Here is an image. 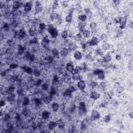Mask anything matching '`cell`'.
<instances>
[{"label": "cell", "instance_id": "obj_46", "mask_svg": "<svg viewBox=\"0 0 133 133\" xmlns=\"http://www.w3.org/2000/svg\"><path fill=\"white\" fill-rule=\"evenodd\" d=\"M123 56H122V55L120 53H118V54H115L114 59L116 61L119 62L123 59Z\"/></svg>", "mask_w": 133, "mask_h": 133}, {"label": "cell", "instance_id": "obj_10", "mask_svg": "<svg viewBox=\"0 0 133 133\" xmlns=\"http://www.w3.org/2000/svg\"><path fill=\"white\" fill-rule=\"evenodd\" d=\"M65 68L67 72L71 73H73L74 71V68H75V66H74V65L73 63V61L71 60L70 62L67 63L65 66Z\"/></svg>", "mask_w": 133, "mask_h": 133}, {"label": "cell", "instance_id": "obj_1", "mask_svg": "<svg viewBox=\"0 0 133 133\" xmlns=\"http://www.w3.org/2000/svg\"><path fill=\"white\" fill-rule=\"evenodd\" d=\"M44 6L42 4L41 1L34 2V10L33 12L36 17L43 13Z\"/></svg>", "mask_w": 133, "mask_h": 133}, {"label": "cell", "instance_id": "obj_29", "mask_svg": "<svg viewBox=\"0 0 133 133\" xmlns=\"http://www.w3.org/2000/svg\"><path fill=\"white\" fill-rule=\"evenodd\" d=\"M31 102V99L30 98V97L26 96L23 101V107H28V106H29L30 105Z\"/></svg>", "mask_w": 133, "mask_h": 133}, {"label": "cell", "instance_id": "obj_48", "mask_svg": "<svg viewBox=\"0 0 133 133\" xmlns=\"http://www.w3.org/2000/svg\"><path fill=\"white\" fill-rule=\"evenodd\" d=\"M23 123V121L20 119H16L15 121V125L16 127H20Z\"/></svg>", "mask_w": 133, "mask_h": 133}, {"label": "cell", "instance_id": "obj_38", "mask_svg": "<svg viewBox=\"0 0 133 133\" xmlns=\"http://www.w3.org/2000/svg\"><path fill=\"white\" fill-rule=\"evenodd\" d=\"M26 86L29 89L31 88H33L35 86V80H31L26 83Z\"/></svg>", "mask_w": 133, "mask_h": 133}, {"label": "cell", "instance_id": "obj_8", "mask_svg": "<svg viewBox=\"0 0 133 133\" xmlns=\"http://www.w3.org/2000/svg\"><path fill=\"white\" fill-rule=\"evenodd\" d=\"M89 96L90 98H91L94 100H96L100 98L101 94L96 90H92L89 94Z\"/></svg>", "mask_w": 133, "mask_h": 133}, {"label": "cell", "instance_id": "obj_30", "mask_svg": "<svg viewBox=\"0 0 133 133\" xmlns=\"http://www.w3.org/2000/svg\"><path fill=\"white\" fill-rule=\"evenodd\" d=\"M5 52H6L7 54L9 55H13L16 52V46L8 47V48H7L6 51H5Z\"/></svg>", "mask_w": 133, "mask_h": 133}, {"label": "cell", "instance_id": "obj_41", "mask_svg": "<svg viewBox=\"0 0 133 133\" xmlns=\"http://www.w3.org/2000/svg\"><path fill=\"white\" fill-rule=\"evenodd\" d=\"M39 39L37 38L36 36H34L32 38H31L29 44H38L40 43L39 42Z\"/></svg>", "mask_w": 133, "mask_h": 133}, {"label": "cell", "instance_id": "obj_22", "mask_svg": "<svg viewBox=\"0 0 133 133\" xmlns=\"http://www.w3.org/2000/svg\"><path fill=\"white\" fill-rule=\"evenodd\" d=\"M112 117L109 114H106L103 116L102 122L105 124H108L111 121Z\"/></svg>", "mask_w": 133, "mask_h": 133}, {"label": "cell", "instance_id": "obj_11", "mask_svg": "<svg viewBox=\"0 0 133 133\" xmlns=\"http://www.w3.org/2000/svg\"><path fill=\"white\" fill-rule=\"evenodd\" d=\"M67 48L69 50V51H70V52L73 53L74 52H75L78 50V49H79V47L77 43L74 42H70V43L68 44L67 46Z\"/></svg>", "mask_w": 133, "mask_h": 133}, {"label": "cell", "instance_id": "obj_43", "mask_svg": "<svg viewBox=\"0 0 133 133\" xmlns=\"http://www.w3.org/2000/svg\"><path fill=\"white\" fill-rule=\"evenodd\" d=\"M42 73V71L38 70V69H33L32 75L34 77H35L36 78H38L41 76Z\"/></svg>", "mask_w": 133, "mask_h": 133}, {"label": "cell", "instance_id": "obj_39", "mask_svg": "<svg viewBox=\"0 0 133 133\" xmlns=\"http://www.w3.org/2000/svg\"><path fill=\"white\" fill-rule=\"evenodd\" d=\"M98 81H103L106 79V74L104 72V70L100 72L98 75L96 76Z\"/></svg>", "mask_w": 133, "mask_h": 133}, {"label": "cell", "instance_id": "obj_13", "mask_svg": "<svg viewBox=\"0 0 133 133\" xmlns=\"http://www.w3.org/2000/svg\"><path fill=\"white\" fill-rule=\"evenodd\" d=\"M90 115L94 120L99 119H100L101 116H102L99 113V111L97 109H93L90 111Z\"/></svg>", "mask_w": 133, "mask_h": 133}, {"label": "cell", "instance_id": "obj_19", "mask_svg": "<svg viewBox=\"0 0 133 133\" xmlns=\"http://www.w3.org/2000/svg\"><path fill=\"white\" fill-rule=\"evenodd\" d=\"M103 60L105 62H109L112 60V56L110 52H108L106 53L105 55L102 57Z\"/></svg>", "mask_w": 133, "mask_h": 133}, {"label": "cell", "instance_id": "obj_6", "mask_svg": "<svg viewBox=\"0 0 133 133\" xmlns=\"http://www.w3.org/2000/svg\"><path fill=\"white\" fill-rule=\"evenodd\" d=\"M89 42L90 46H97L100 42L99 37L97 36H92L90 39H89Z\"/></svg>", "mask_w": 133, "mask_h": 133}, {"label": "cell", "instance_id": "obj_28", "mask_svg": "<svg viewBox=\"0 0 133 133\" xmlns=\"http://www.w3.org/2000/svg\"><path fill=\"white\" fill-rule=\"evenodd\" d=\"M66 89L71 93H75L78 90L76 86V85H67L66 87Z\"/></svg>", "mask_w": 133, "mask_h": 133}, {"label": "cell", "instance_id": "obj_2", "mask_svg": "<svg viewBox=\"0 0 133 133\" xmlns=\"http://www.w3.org/2000/svg\"><path fill=\"white\" fill-rule=\"evenodd\" d=\"M34 6V2L28 1L24 5L23 7V10L27 13H30L32 11V8Z\"/></svg>", "mask_w": 133, "mask_h": 133}, {"label": "cell", "instance_id": "obj_49", "mask_svg": "<svg viewBox=\"0 0 133 133\" xmlns=\"http://www.w3.org/2000/svg\"><path fill=\"white\" fill-rule=\"evenodd\" d=\"M46 24L44 23H41L38 26V29L40 30H45Z\"/></svg>", "mask_w": 133, "mask_h": 133}, {"label": "cell", "instance_id": "obj_14", "mask_svg": "<svg viewBox=\"0 0 133 133\" xmlns=\"http://www.w3.org/2000/svg\"><path fill=\"white\" fill-rule=\"evenodd\" d=\"M17 95L14 94H9L6 97V100L7 103L10 104H13L16 100Z\"/></svg>", "mask_w": 133, "mask_h": 133}, {"label": "cell", "instance_id": "obj_44", "mask_svg": "<svg viewBox=\"0 0 133 133\" xmlns=\"http://www.w3.org/2000/svg\"><path fill=\"white\" fill-rule=\"evenodd\" d=\"M44 59H45V60L46 61V62L49 63H52L53 62V61H54L55 58L53 57L52 55H50L49 56H46Z\"/></svg>", "mask_w": 133, "mask_h": 133}, {"label": "cell", "instance_id": "obj_21", "mask_svg": "<svg viewBox=\"0 0 133 133\" xmlns=\"http://www.w3.org/2000/svg\"><path fill=\"white\" fill-rule=\"evenodd\" d=\"M51 8L53 11H57L60 8L59 2L57 1H53L51 5Z\"/></svg>", "mask_w": 133, "mask_h": 133}, {"label": "cell", "instance_id": "obj_27", "mask_svg": "<svg viewBox=\"0 0 133 133\" xmlns=\"http://www.w3.org/2000/svg\"><path fill=\"white\" fill-rule=\"evenodd\" d=\"M125 90H126V88L124 87V86L122 84H121L120 86H119L115 90V94H117V96L122 94V93H123L125 91Z\"/></svg>", "mask_w": 133, "mask_h": 133}, {"label": "cell", "instance_id": "obj_23", "mask_svg": "<svg viewBox=\"0 0 133 133\" xmlns=\"http://www.w3.org/2000/svg\"><path fill=\"white\" fill-rule=\"evenodd\" d=\"M73 21V16L72 14H68L64 17V22L66 24H71Z\"/></svg>", "mask_w": 133, "mask_h": 133}, {"label": "cell", "instance_id": "obj_9", "mask_svg": "<svg viewBox=\"0 0 133 133\" xmlns=\"http://www.w3.org/2000/svg\"><path fill=\"white\" fill-rule=\"evenodd\" d=\"M105 54V52H104L102 48L99 46H96L95 47V50L93 52V54L97 57H103Z\"/></svg>", "mask_w": 133, "mask_h": 133}, {"label": "cell", "instance_id": "obj_34", "mask_svg": "<svg viewBox=\"0 0 133 133\" xmlns=\"http://www.w3.org/2000/svg\"><path fill=\"white\" fill-rule=\"evenodd\" d=\"M98 85V82L97 81L93 80L87 83V85L89 86L92 90H94Z\"/></svg>", "mask_w": 133, "mask_h": 133}, {"label": "cell", "instance_id": "obj_16", "mask_svg": "<svg viewBox=\"0 0 133 133\" xmlns=\"http://www.w3.org/2000/svg\"><path fill=\"white\" fill-rule=\"evenodd\" d=\"M43 101V103L46 105H49L51 104L53 102H54V99H53V96L51 95H49L42 98Z\"/></svg>", "mask_w": 133, "mask_h": 133}, {"label": "cell", "instance_id": "obj_26", "mask_svg": "<svg viewBox=\"0 0 133 133\" xmlns=\"http://www.w3.org/2000/svg\"><path fill=\"white\" fill-rule=\"evenodd\" d=\"M51 107L53 112H57L59 110L60 105L56 102H53L51 104Z\"/></svg>", "mask_w": 133, "mask_h": 133}, {"label": "cell", "instance_id": "obj_7", "mask_svg": "<svg viewBox=\"0 0 133 133\" xmlns=\"http://www.w3.org/2000/svg\"><path fill=\"white\" fill-rule=\"evenodd\" d=\"M127 21H128V18H127V17L126 16L121 17L120 20L119 27L122 30H124L127 26Z\"/></svg>", "mask_w": 133, "mask_h": 133}, {"label": "cell", "instance_id": "obj_32", "mask_svg": "<svg viewBox=\"0 0 133 133\" xmlns=\"http://www.w3.org/2000/svg\"><path fill=\"white\" fill-rule=\"evenodd\" d=\"M73 41L76 43H79V42H80L82 39H83V36L80 32L77 33L73 37Z\"/></svg>", "mask_w": 133, "mask_h": 133}, {"label": "cell", "instance_id": "obj_35", "mask_svg": "<svg viewBox=\"0 0 133 133\" xmlns=\"http://www.w3.org/2000/svg\"><path fill=\"white\" fill-rule=\"evenodd\" d=\"M78 22H87V18L86 15L84 13L79 15L77 17Z\"/></svg>", "mask_w": 133, "mask_h": 133}, {"label": "cell", "instance_id": "obj_5", "mask_svg": "<svg viewBox=\"0 0 133 133\" xmlns=\"http://www.w3.org/2000/svg\"><path fill=\"white\" fill-rule=\"evenodd\" d=\"M73 58L76 61H80L82 60L83 58V55L81 51L77 50L73 53Z\"/></svg>", "mask_w": 133, "mask_h": 133}, {"label": "cell", "instance_id": "obj_20", "mask_svg": "<svg viewBox=\"0 0 133 133\" xmlns=\"http://www.w3.org/2000/svg\"><path fill=\"white\" fill-rule=\"evenodd\" d=\"M12 7L15 9H20L21 8L23 7V5L22 1H14L12 3Z\"/></svg>", "mask_w": 133, "mask_h": 133}, {"label": "cell", "instance_id": "obj_4", "mask_svg": "<svg viewBox=\"0 0 133 133\" xmlns=\"http://www.w3.org/2000/svg\"><path fill=\"white\" fill-rule=\"evenodd\" d=\"M76 86L78 90L83 91V90L85 89L87 86V83L84 80H80L77 82Z\"/></svg>", "mask_w": 133, "mask_h": 133}, {"label": "cell", "instance_id": "obj_45", "mask_svg": "<svg viewBox=\"0 0 133 133\" xmlns=\"http://www.w3.org/2000/svg\"><path fill=\"white\" fill-rule=\"evenodd\" d=\"M121 85V82H120L119 81H116L112 84L111 88L113 89L114 90H115L119 86H120Z\"/></svg>", "mask_w": 133, "mask_h": 133}, {"label": "cell", "instance_id": "obj_42", "mask_svg": "<svg viewBox=\"0 0 133 133\" xmlns=\"http://www.w3.org/2000/svg\"><path fill=\"white\" fill-rule=\"evenodd\" d=\"M60 35L62 39H66L68 38H69L68 31L65 30L62 31L60 34Z\"/></svg>", "mask_w": 133, "mask_h": 133}, {"label": "cell", "instance_id": "obj_25", "mask_svg": "<svg viewBox=\"0 0 133 133\" xmlns=\"http://www.w3.org/2000/svg\"><path fill=\"white\" fill-rule=\"evenodd\" d=\"M70 53L67 47H63L60 51V55L62 57H66L69 55Z\"/></svg>", "mask_w": 133, "mask_h": 133}, {"label": "cell", "instance_id": "obj_37", "mask_svg": "<svg viewBox=\"0 0 133 133\" xmlns=\"http://www.w3.org/2000/svg\"><path fill=\"white\" fill-rule=\"evenodd\" d=\"M28 34L27 31L25 29H22L18 31V35H19V38L20 39H22L24 38L25 36H26Z\"/></svg>", "mask_w": 133, "mask_h": 133}, {"label": "cell", "instance_id": "obj_36", "mask_svg": "<svg viewBox=\"0 0 133 133\" xmlns=\"http://www.w3.org/2000/svg\"><path fill=\"white\" fill-rule=\"evenodd\" d=\"M59 4L60 6V8H62V9H66L68 7V6L70 5V1H63L59 2Z\"/></svg>", "mask_w": 133, "mask_h": 133}, {"label": "cell", "instance_id": "obj_33", "mask_svg": "<svg viewBox=\"0 0 133 133\" xmlns=\"http://www.w3.org/2000/svg\"><path fill=\"white\" fill-rule=\"evenodd\" d=\"M57 15H58V12L57 11H52L50 15V21L53 23L56 20L57 18Z\"/></svg>", "mask_w": 133, "mask_h": 133}, {"label": "cell", "instance_id": "obj_17", "mask_svg": "<svg viewBox=\"0 0 133 133\" xmlns=\"http://www.w3.org/2000/svg\"><path fill=\"white\" fill-rule=\"evenodd\" d=\"M57 126V125L56 121H55L52 120H51L50 122H49V123H48L47 124V127L50 132L54 131Z\"/></svg>", "mask_w": 133, "mask_h": 133}, {"label": "cell", "instance_id": "obj_3", "mask_svg": "<svg viewBox=\"0 0 133 133\" xmlns=\"http://www.w3.org/2000/svg\"><path fill=\"white\" fill-rule=\"evenodd\" d=\"M88 23L87 22H78L77 27L78 29L79 32L82 33V31L88 28Z\"/></svg>", "mask_w": 133, "mask_h": 133}, {"label": "cell", "instance_id": "obj_15", "mask_svg": "<svg viewBox=\"0 0 133 133\" xmlns=\"http://www.w3.org/2000/svg\"><path fill=\"white\" fill-rule=\"evenodd\" d=\"M51 112L49 110H47L46 109L44 110L41 113V115L42 120H48V119H51Z\"/></svg>", "mask_w": 133, "mask_h": 133}, {"label": "cell", "instance_id": "obj_31", "mask_svg": "<svg viewBox=\"0 0 133 133\" xmlns=\"http://www.w3.org/2000/svg\"><path fill=\"white\" fill-rule=\"evenodd\" d=\"M71 78L73 80H74L75 82H77L79 80H82L81 74L76 72H73L72 73Z\"/></svg>", "mask_w": 133, "mask_h": 133}, {"label": "cell", "instance_id": "obj_18", "mask_svg": "<svg viewBox=\"0 0 133 133\" xmlns=\"http://www.w3.org/2000/svg\"><path fill=\"white\" fill-rule=\"evenodd\" d=\"M100 47L102 48V50L104 52H109L111 48H112V44H110L109 42H107V43H102L101 44Z\"/></svg>", "mask_w": 133, "mask_h": 133}, {"label": "cell", "instance_id": "obj_24", "mask_svg": "<svg viewBox=\"0 0 133 133\" xmlns=\"http://www.w3.org/2000/svg\"><path fill=\"white\" fill-rule=\"evenodd\" d=\"M51 55L54 58H58L60 56V51L57 47L53 48L51 51Z\"/></svg>", "mask_w": 133, "mask_h": 133}, {"label": "cell", "instance_id": "obj_40", "mask_svg": "<svg viewBox=\"0 0 133 133\" xmlns=\"http://www.w3.org/2000/svg\"><path fill=\"white\" fill-rule=\"evenodd\" d=\"M51 85L46 82H44L41 86L42 89L44 90V91H48L50 88L51 87Z\"/></svg>", "mask_w": 133, "mask_h": 133}, {"label": "cell", "instance_id": "obj_47", "mask_svg": "<svg viewBox=\"0 0 133 133\" xmlns=\"http://www.w3.org/2000/svg\"><path fill=\"white\" fill-rule=\"evenodd\" d=\"M19 67V65L18 63L16 62H14L13 63H12L11 65H10V66H9V69H11V70H15V69H16L17 68H18Z\"/></svg>", "mask_w": 133, "mask_h": 133}, {"label": "cell", "instance_id": "obj_12", "mask_svg": "<svg viewBox=\"0 0 133 133\" xmlns=\"http://www.w3.org/2000/svg\"><path fill=\"white\" fill-rule=\"evenodd\" d=\"M83 38L85 39L86 40H89L90 39V38L92 36V32L88 28H87L86 29H85L82 31V32L81 33Z\"/></svg>", "mask_w": 133, "mask_h": 133}]
</instances>
